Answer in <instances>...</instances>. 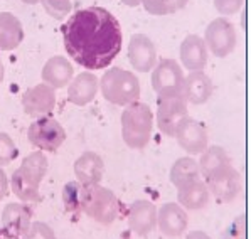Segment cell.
<instances>
[{
	"label": "cell",
	"instance_id": "6da1fadb",
	"mask_svg": "<svg viewBox=\"0 0 251 239\" xmlns=\"http://www.w3.org/2000/svg\"><path fill=\"white\" fill-rule=\"evenodd\" d=\"M61 34L64 49L73 61L90 71L110 66L122 51L120 22L103 7L76 10L61 27Z\"/></svg>",
	"mask_w": 251,
	"mask_h": 239
},
{
	"label": "cell",
	"instance_id": "7a4b0ae2",
	"mask_svg": "<svg viewBox=\"0 0 251 239\" xmlns=\"http://www.w3.org/2000/svg\"><path fill=\"white\" fill-rule=\"evenodd\" d=\"M153 130V113L147 103L133 101L122 113V138L126 146L142 150L149 145Z\"/></svg>",
	"mask_w": 251,
	"mask_h": 239
},
{
	"label": "cell",
	"instance_id": "3957f363",
	"mask_svg": "<svg viewBox=\"0 0 251 239\" xmlns=\"http://www.w3.org/2000/svg\"><path fill=\"white\" fill-rule=\"evenodd\" d=\"M100 91L111 105L126 106L140 99L142 86L133 72L122 68H110L100 79Z\"/></svg>",
	"mask_w": 251,
	"mask_h": 239
},
{
	"label": "cell",
	"instance_id": "277c9868",
	"mask_svg": "<svg viewBox=\"0 0 251 239\" xmlns=\"http://www.w3.org/2000/svg\"><path fill=\"white\" fill-rule=\"evenodd\" d=\"M84 187L86 191H84L83 213L103 226L113 224L120 214V200L113 191L101 187L100 184Z\"/></svg>",
	"mask_w": 251,
	"mask_h": 239
},
{
	"label": "cell",
	"instance_id": "5b68a950",
	"mask_svg": "<svg viewBox=\"0 0 251 239\" xmlns=\"http://www.w3.org/2000/svg\"><path fill=\"white\" fill-rule=\"evenodd\" d=\"M27 140L41 152H56L66 140V130L56 118L46 115L30 123Z\"/></svg>",
	"mask_w": 251,
	"mask_h": 239
},
{
	"label": "cell",
	"instance_id": "8992f818",
	"mask_svg": "<svg viewBox=\"0 0 251 239\" xmlns=\"http://www.w3.org/2000/svg\"><path fill=\"white\" fill-rule=\"evenodd\" d=\"M184 71L177 61L160 59L152 69V88L159 98L165 96H182L184 90Z\"/></svg>",
	"mask_w": 251,
	"mask_h": 239
},
{
	"label": "cell",
	"instance_id": "52a82bcc",
	"mask_svg": "<svg viewBox=\"0 0 251 239\" xmlns=\"http://www.w3.org/2000/svg\"><path fill=\"white\" fill-rule=\"evenodd\" d=\"M204 44L207 51L216 57H227L236 49L238 34L233 22L227 19L218 17L206 27L204 32Z\"/></svg>",
	"mask_w": 251,
	"mask_h": 239
},
{
	"label": "cell",
	"instance_id": "ba28073f",
	"mask_svg": "<svg viewBox=\"0 0 251 239\" xmlns=\"http://www.w3.org/2000/svg\"><path fill=\"white\" fill-rule=\"evenodd\" d=\"M187 115V103L184 96H165L159 98V105L155 111V121L157 128L160 130L162 135L165 137H174L176 128Z\"/></svg>",
	"mask_w": 251,
	"mask_h": 239
},
{
	"label": "cell",
	"instance_id": "9c48e42d",
	"mask_svg": "<svg viewBox=\"0 0 251 239\" xmlns=\"http://www.w3.org/2000/svg\"><path fill=\"white\" fill-rule=\"evenodd\" d=\"M174 138L182 150L189 153V155H201L204 150L209 146V135L204 125H201L198 120L185 117L179 126L176 128Z\"/></svg>",
	"mask_w": 251,
	"mask_h": 239
},
{
	"label": "cell",
	"instance_id": "30bf717a",
	"mask_svg": "<svg viewBox=\"0 0 251 239\" xmlns=\"http://www.w3.org/2000/svg\"><path fill=\"white\" fill-rule=\"evenodd\" d=\"M22 106L29 117H46L56 106V90L46 83L36 84L22 95Z\"/></svg>",
	"mask_w": 251,
	"mask_h": 239
},
{
	"label": "cell",
	"instance_id": "8fae6325",
	"mask_svg": "<svg viewBox=\"0 0 251 239\" xmlns=\"http://www.w3.org/2000/svg\"><path fill=\"white\" fill-rule=\"evenodd\" d=\"M128 61L135 71L150 72L157 64V48L145 34H133L128 42Z\"/></svg>",
	"mask_w": 251,
	"mask_h": 239
},
{
	"label": "cell",
	"instance_id": "7c38bea8",
	"mask_svg": "<svg viewBox=\"0 0 251 239\" xmlns=\"http://www.w3.org/2000/svg\"><path fill=\"white\" fill-rule=\"evenodd\" d=\"M189 215L177 202H167L157 209V229L167 238H179L187 231Z\"/></svg>",
	"mask_w": 251,
	"mask_h": 239
},
{
	"label": "cell",
	"instance_id": "4fadbf2b",
	"mask_svg": "<svg viewBox=\"0 0 251 239\" xmlns=\"http://www.w3.org/2000/svg\"><path fill=\"white\" fill-rule=\"evenodd\" d=\"M126 221L128 227L137 236H147L153 229H157V207L150 200H135L128 207Z\"/></svg>",
	"mask_w": 251,
	"mask_h": 239
},
{
	"label": "cell",
	"instance_id": "5bb4252c",
	"mask_svg": "<svg viewBox=\"0 0 251 239\" xmlns=\"http://www.w3.org/2000/svg\"><path fill=\"white\" fill-rule=\"evenodd\" d=\"M207 189H209L211 197L218 199L219 202H233L234 199L239 195L241 192V175L234 167L227 168L225 173L214 177V179L207 180L206 182Z\"/></svg>",
	"mask_w": 251,
	"mask_h": 239
},
{
	"label": "cell",
	"instance_id": "9a60e30c",
	"mask_svg": "<svg viewBox=\"0 0 251 239\" xmlns=\"http://www.w3.org/2000/svg\"><path fill=\"white\" fill-rule=\"evenodd\" d=\"M76 180L83 186H96L103 180L105 175V162L95 152H84L76 159L75 165Z\"/></svg>",
	"mask_w": 251,
	"mask_h": 239
},
{
	"label": "cell",
	"instance_id": "2e32d148",
	"mask_svg": "<svg viewBox=\"0 0 251 239\" xmlns=\"http://www.w3.org/2000/svg\"><path fill=\"white\" fill-rule=\"evenodd\" d=\"M212 79L204 71H192L184 78L182 96L187 105H204L212 96Z\"/></svg>",
	"mask_w": 251,
	"mask_h": 239
},
{
	"label": "cell",
	"instance_id": "e0dca14e",
	"mask_svg": "<svg viewBox=\"0 0 251 239\" xmlns=\"http://www.w3.org/2000/svg\"><path fill=\"white\" fill-rule=\"evenodd\" d=\"M180 54V64L182 68L187 69L189 72L192 71H202L207 64V48L204 44V39L196 34H189L185 39L180 42L179 48Z\"/></svg>",
	"mask_w": 251,
	"mask_h": 239
},
{
	"label": "cell",
	"instance_id": "ac0fdd59",
	"mask_svg": "<svg viewBox=\"0 0 251 239\" xmlns=\"http://www.w3.org/2000/svg\"><path fill=\"white\" fill-rule=\"evenodd\" d=\"M100 90V79L93 72L84 71L73 78L68 84V99L76 106H86L96 98Z\"/></svg>",
	"mask_w": 251,
	"mask_h": 239
},
{
	"label": "cell",
	"instance_id": "d6986e66",
	"mask_svg": "<svg viewBox=\"0 0 251 239\" xmlns=\"http://www.w3.org/2000/svg\"><path fill=\"white\" fill-rule=\"evenodd\" d=\"M198 164H199L201 177H204L206 182L211 179H214V177L221 175V173H225L227 168L233 167L226 150L218 145L207 146V148L201 153V159Z\"/></svg>",
	"mask_w": 251,
	"mask_h": 239
},
{
	"label": "cell",
	"instance_id": "ffe728a7",
	"mask_svg": "<svg viewBox=\"0 0 251 239\" xmlns=\"http://www.w3.org/2000/svg\"><path fill=\"white\" fill-rule=\"evenodd\" d=\"M211 202V194L204 180L184 184L177 187V204L185 211H201Z\"/></svg>",
	"mask_w": 251,
	"mask_h": 239
},
{
	"label": "cell",
	"instance_id": "44dd1931",
	"mask_svg": "<svg viewBox=\"0 0 251 239\" xmlns=\"http://www.w3.org/2000/svg\"><path fill=\"white\" fill-rule=\"evenodd\" d=\"M42 83L49 84L54 90H59L69 84V81L75 76V68L63 56H52L51 59L46 61L42 66Z\"/></svg>",
	"mask_w": 251,
	"mask_h": 239
},
{
	"label": "cell",
	"instance_id": "7402d4cb",
	"mask_svg": "<svg viewBox=\"0 0 251 239\" xmlns=\"http://www.w3.org/2000/svg\"><path fill=\"white\" fill-rule=\"evenodd\" d=\"M2 224L7 231L14 233L15 236L24 238L32 224V215L24 204L21 202H10L3 207L2 211Z\"/></svg>",
	"mask_w": 251,
	"mask_h": 239
},
{
	"label": "cell",
	"instance_id": "603a6c76",
	"mask_svg": "<svg viewBox=\"0 0 251 239\" xmlns=\"http://www.w3.org/2000/svg\"><path fill=\"white\" fill-rule=\"evenodd\" d=\"M24 41V29L14 14L0 12V51H14Z\"/></svg>",
	"mask_w": 251,
	"mask_h": 239
},
{
	"label": "cell",
	"instance_id": "cb8c5ba5",
	"mask_svg": "<svg viewBox=\"0 0 251 239\" xmlns=\"http://www.w3.org/2000/svg\"><path fill=\"white\" fill-rule=\"evenodd\" d=\"M201 179V170L198 160H194L192 157H180L174 162L171 168V182L176 187H180L184 184L194 182V180Z\"/></svg>",
	"mask_w": 251,
	"mask_h": 239
},
{
	"label": "cell",
	"instance_id": "d4e9b609",
	"mask_svg": "<svg viewBox=\"0 0 251 239\" xmlns=\"http://www.w3.org/2000/svg\"><path fill=\"white\" fill-rule=\"evenodd\" d=\"M9 187L12 191V194L22 202H36L41 199L39 194V186L36 182L25 177L21 170H14L9 180Z\"/></svg>",
	"mask_w": 251,
	"mask_h": 239
},
{
	"label": "cell",
	"instance_id": "484cf974",
	"mask_svg": "<svg viewBox=\"0 0 251 239\" xmlns=\"http://www.w3.org/2000/svg\"><path fill=\"white\" fill-rule=\"evenodd\" d=\"M48 168H49V162H48L46 153L41 152V150H36V152L24 157L19 170L24 173L25 177H29L32 182H36L37 186H41L46 173H48Z\"/></svg>",
	"mask_w": 251,
	"mask_h": 239
},
{
	"label": "cell",
	"instance_id": "4316f807",
	"mask_svg": "<svg viewBox=\"0 0 251 239\" xmlns=\"http://www.w3.org/2000/svg\"><path fill=\"white\" fill-rule=\"evenodd\" d=\"M84 191L86 187L79 184L78 180H71L63 189V204L64 209L71 214L83 213V200H84Z\"/></svg>",
	"mask_w": 251,
	"mask_h": 239
},
{
	"label": "cell",
	"instance_id": "83f0119b",
	"mask_svg": "<svg viewBox=\"0 0 251 239\" xmlns=\"http://www.w3.org/2000/svg\"><path fill=\"white\" fill-rule=\"evenodd\" d=\"M189 0H142V5L152 15L176 14L187 5Z\"/></svg>",
	"mask_w": 251,
	"mask_h": 239
},
{
	"label": "cell",
	"instance_id": "f1b7e54d",
	"mask_svg": "<svg viewBox=\"0 0 251 239\" xmlns=\"http://www.w3.org/2000/svg\"><path fill=\"white\" fill-rule=\"evenodd\" d=\"M44 10L56 21H63L73 10L71 0H39Z\"/></svg>",
	"mask_w": 251,
	"mask_h": 239
},
{
	"label": "cell",
	"instance_id": "f546056e",
	"mask_svg": "<svg viewBox=\"0 0 251 239\" xmlns=\"http://www.w3.org/2000/svg\"><path fill=\"white\" fill-rule=\"evenodd\" d=\"M15 155H17V148H15L14 140L7 133L0 132V168L7 167Z\"/></svg>",
	"mask_w": 251,
	"mask_h": 239
},
{
	"label": "cell",
	"instance_id": "4dcf8cb0",
	"mask_svg": "<svg viewBox=\"0 0 251 239\" xmlns=\"http://www.w3.org/2000/svg\"><path fill=\"white\" fill-rule=\"evenodd\" d=\"M22 239H56V233L46 222L36 221L30 224L29 231H27L25 236Z\"/></svg>",
	"mask_w": 251,
	"mask_h": 239
},
{
	"label": "cell",
	"instance_id": "1f68e13d",
	"mask_svg": "<svg viewBox=\"0 0 251 239\" xmlns=\"http://www.w3.org/2000/svg\"><path fill=\"white\" fill-rule=\"evenodd\" d=\"M245 0H214V7L223 15H234L241 10Z\"/></svg>",
	"mask_w": 251,
	"mask_h": 239
},
{
	"label": "cell",
	"instance_id": "d6a6232c",
	"mask_svg": "<svg viewBox=\"0 0 251 239\" xmlns=\"http://www.w3.org/2000/svg\"><path fill=\"white\" fill-rule=\"evenodd\" d=\"M7 192H9V180L5 177V172L0 168V200L5 197Z\"/></svg>",
	"mask_w": 251,
	"mask_h": 239
},
{
	"label": "cell",
	"instance_id": "836d02e7",
	"mask_svg": "<svg viewBox=\"0 0 251 239\" xmlns=\"http://www.w3.org/2000/svg\"><path fill=\"white\" fill-rule=\"evenodd\" d=\"M185 239H212V238L207 233H204V231H191L185 236Z\"/></svg>",
	"mask_w": 251,
	"mask_h": 239
},
{
	"label": "cell",
	"instance_id": "e575fe53",
	"mask_svg": "<svg viewBox=\"0 0 251 239\" xmlns=\"http://www.w3.org/2000/svg\"><path fill=\"white\" fill-rule=\"evenodd\" d=\"M0 239H22V238L15 236L14 233H10V231H7L5 227H2V229H0Z\"/></svg>",
	"mask_w": 251,
	"mask_h": 239
},
{
	"label": "cell",
	"instance_id": "d590c367",
	"mask_svg": "<svg viewBox=\"0 0 251 239\" xmlns=\"http://www.w3.org/2000/svg\"><path fill=\"white\" fill-rule=\"evenodd\" d=\"M126 7H138L142 3V0H122Z\"/></svg>",
	"mask_w": 251,
	"mask_h": 239
},
{
	"label": "cell",
	"instance_id": "8d00e7d4",
	"mask_svg": "<svg viewBox=\"0 0 251 239\" xmlns=\"http://www.w3.org/2000/svg\"><path fill=\"white\" fill-rule=\"evenodd\" d=\"M3 78H5V66H3V63L0 61V84H2Z\"/></svg>",
	"mask_w": 251,
	"mask_h": 239
},
{
	"label": "cell",
	"instance_id": "74e56055",
	"mask_svg": "<svg viewBox=\"0 0 251 239\" xmlns=\"http://www.w3.org/2000/svg\"><path fill=\"white\" fill-rule=\"evenodd\" d=\"M24 3H29V5H34V3H39V0H22Z\"/></svg>",
	"mask_w": 251,
	"mask_h": 239
}]
</instances>
